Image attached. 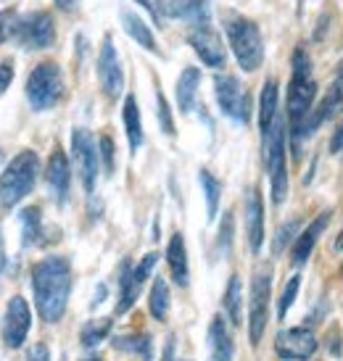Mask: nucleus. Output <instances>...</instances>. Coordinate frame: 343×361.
Returning <instances> with one entry per match:
<instances>
[{
  "mask_svg": "<svg viewBox=\"0 0 343 361\" xmlns=\"http://www.w3.org/2000/svg\"><path fill=\"white\" fill-rule=\"evenodd\" d=\"M143 285H138L135 274H132L130 264H121V277H119V303H116V311L124 314L132 303L138 301V293H140Z\"/></svg>",
  "mask_w": 343,
  "mask_h": 361,
  "instance_id": "26",
  "label": "nucleus"
},
{
  "mask_svg": "<svg viewBox=\"0 0 343 361\" xmlns=\"http://www.w3.org/2000/svg\"><path fill=\"white\" fill-rule=\"evenodd\" d=\"M11 80H13V66H11L8 61H3V63H0V95L8 90Z\"/></svg>",
  "mask_w": 343,
  "mask_h": 361,
  "instance_id": "40",
  "label": "nucleus"
},
{
  "mask_svg": "<svg viewBox=\"0 0 343 361\" xmlns=\"http://www.w3.org/2000/svg\"><path fill=\"white\" fill-rule=\"evenodd\" d=\"M296 230H299V219L285 221L283 227L277 230V235H275V253H283L285 248H288V243L293 240V235H296Z\"/></svg>",
  "mask_w": 343,
  "mask_h": 361,
  "instance_id": "34",
  "label": "nucleus"
},
{
  "mask_svg": "<svg viewBox=\"0 0 343 361\" xmlns=\"http://www.w3.org/2000/svg\"><path fill=\"white\" fill-rule=\"evenodd\" d=\"M246 235L253 253H259L264 243V203L259 188H248L246 192Z\"/></svg>",
  "mask_w": 343,
  "mask_h": 361,
  "instance_id": "16",
  "label": "nucleus"
},
{
  "mask_svg": "<svg viewBox=\"0 0 343 361\" xmlns=\"http://www.w3.org/2000/svg\"><path fill=\"white\" fill-rule=\"evenodd\" d=\"M32 324L30 306L21 295H13L6 309V319H3V343L8 348H19L21 343L27 341V332Z\"/></svg>",
  "mask_w": 343,
  "mask_h": 361,
  "instance_id": "13",
  "label": "nucleus"
},
{
  "mask_svg": "<svg viewBox=\"0 0 343 361\" xmlns=\"http://www.w3.org/2000/svg\"><path fill=\"white\" fill-rule=\"evenodd\" d=\"M277 114V82L267 80L262 87V101H259V127H262V140L270 135Z\"/></svg>",
  "mask_w": 343,
  "mask_h": 361,
  "instance_id": "21",
  "label": "nucleus"
},
{
  "mask_svg": "<svg viewBox=\"0 0 343 361\" xmlns=\"http://www.w3.org/2000/svg\"><path fill=\"white\" fill-rule=\"evenodd\" d=\"M45 177H48V185H51L53 195L59 198V203L66 201V192H69V180H71V171H69V161H66V153L59 151V148H56V151L51 153Z\"/></svg>",
  "mask_w": 343,
  "mask_h": 361,
  "instance_id": "18",
  "label": "nucleus"
},
{
  "mask_svg": "<svg viewBox=\"0 0 343 361\" xmlns=\"http://www.w3.org/2000/svg\"><path fill=\"white\" fill-rule=\"evenodd\" d=\"M27 361H51V353H48L45 345H35V348L30 351V359Z\"/></svg>",
  "mask_w": 343,
  "mask_h": 361,
  "instance_id": "42",
  "label": "nucleus"
},
{
  "mask_svg": "<svg viewBox=\"0 0 343 361\" xmlns=\"http://www.w3.org/2000/svg\"><path fill=\"white\" fill-rule=\"evenodd\" d=\"M198 82H201V71L195 66H188V69L180 74L177 80V103H180L182 114H191L193 103H195V92H198Z\"/></svg>",
  "mask_w": 343,
  "mask_h": 361,
  "instance_id": "22",
  "label": "nucleus"
},
{
  "mask_svg": "<svg viewBox=\"0 0 343 361\" xmlns=\"http://www.w3.org/2000/svg\"><path fill=\"white\" fill-rule=\"evenodd\" d=\"M330 219H333V211H323L317 219L306 227V230L296 238V243H293V248H291V259L296 267H301L303 261L312 256L314 251V245H317V240H320V235L325 232V227L330 224Z\"/></svg>",
  "mask_w": 343,
  "mask_h": 361,
  "instance_id": "17",
  "label": "nucleus"
},
{
  "mask_svg": "<svg viewBox=\"0 0 343 361\" xmlns=\"http://www.w3.org/2000/svg\"><path fill=\"white\" fill-rule=\"evenodd\" d=\"M64 95V74L56 63L45 61L32 69L27 80V98H30L35 111H48L61 101Z\"/></svg>",
  "mask_w": 343,
  "mask_h": 361,
  "instance_id": "5",
  "label": "nucleus"
},
{
  "mask_svg": "<svg viewBox=\"0 0 343 361\" xmlns=\"http://www.w3.org/2000/svg\"><path fill=\"white\" fill-rule=\"evenodd\" d=\"M156 103H159V124H162L164 135H174V121H172V111L164 92H156Z\"/></svg>",
  "mask_w": 343,
  "mask_h": 361,
  "instance_id": "35",
  "label": "nucleus"
},
{
  "mask_svg": "<svg viewBox=\"0 0 343 361\" xmlns=\"http://www.w3.org/2000/svg\"><path fill=\"white\" fill-rule=\"evenodd\" d=\"M172 356H174V338H169V341H167V351H164V361H172Z\"/></svg>",
  "mask_w": 343,
  "mask_h": 361,
  "instance_id": "46",
  "label": "nucleus"
},
{
  "mask_svg": "<svg viewBox=\"0 0 343 361\" xmlns=\"http://www.w3.org/2000/svg\"><path fill=\"white\" fill-rule=\"evenodd\" d=\"M156 261H159V253H145L140 264L132 269V274H135L138 285H143V282L151 277V271H153V267H156Z\"/></svg>",
  "mask_w": 343,
  "mask_h": 361,
  "instance_id": "36",
  "label": "nucleus"
},
{
  "mask_svg": "<svg viewBox=\"0 0 343 361\" xmlns=\"http://www.w3.org/2000/svg\"><path fill=\"white\" fill-rule=\"evenodd\" d=\"M325 345H327V351L333 353V356H341V332H338V327H333V330L327 332V338H325Z\"/></svg>",
  "mask_w": 343,
  "mask_h": 361,
  "instance_id": "39",
  "label": "nucleus"
},
{
  "mask_svg": "<svg viewBox=\"0 0 343 361\" xmlns=\"http://www.w3.org/2000/svg\"><path fill=\"white\" fill-rule=\"evenodd\" d=\"M11 19H13V11H0V42H3L6 32H8Z\"/></svg>",
  "mask_w": 343,
  "mask_h": 361,
  "instance_id": "43",
  "label": "nucleus"
},
{
  "mask_svg": "<svg viewBox=\"0 0 343 361\" xmlns=\"http://www.w3.org/2000/svg\"><path fill=\"white\" fill-rule=\"evenodd\" d=\"M198 180H201L203 195H206V216H209V219H217L219 195H222V182L217 180L212 171H206V169L198 171Z\"/></svg>",
  "mask_w": 343,
  "mask_h": 361,
  "instance_id": "29",
  "label": "nucleus"
},
{
  "mask_svg": "<svg viewBox=\"0 0 343 361\" xmlns=\"http://www.w3.org/2000/svg\"><path fill=\"white\" fill-rule=\"evenodd\" d=\"M335 248H338V251L343 248V232H341V238H338V243H335Z\"/></svg>",
  "mask_w": 343,
  "mask_h": 361,
  "instance_id": "48",
  "label": "nucleus"
},
{
  "mask_svg": "<svg viewBox=\"0 0 343 361\" xmlns=\"http://www.w3.org/2000/svg\"><path fill=\"white\" fill-rule=\"evenodd\" d=\"M121 24H124V32L130 35L132 40L138 42V45H143L145 51L156 53V40H153V32L148 30V24L138 16V13H132V11H121Z\"/></svg>",
  "mask_w": 343,
  "mask_h": 361,
  "instance_id": "23",
  "label": "nucleus"
},
{
  "mask_svg": "<svg viewBox=\"0 0 343 361\" xmlns=\"http://www.w3.org/2000/svg\"><path fill=\"white\" fill-rule=\"evenodd\" d=\"M21 243L24 245H32V243H37L40 238V209H24L21 211Z\"/></svg>",
  "mask_w": 343,
  "mask_h": 361,
  "instance_id": "31",
  "label": "nucleus"
},
{
  "mask_svg": "<svg viewBox=\"0 0 343 361\" xmlns=\"http://www.w3.org/2000/svg\"><path fill=\"white\" fill-rule=\"evenodd\" d=\"M114 345L116 348H121V351H132V353H140L145 361H151V338L148 335H140V338H116L114 341Z\"/></svg>",
  "mask_w": 343,
  "mask_h": 361,
  "instance_id": "32",
  "label": "nucleus"
},
{
  "mask_svg": "<svg viewBox=\"0 0 343 361\" xmlns=\"http://www.w3.org/2000/svg\"><path fill=\"white\" fill-rule=\"evenodd\" d=\"M6 269V248H3V238H0V274Z\"/></svg>",
  "mask_w": 343,
  "mask_h": 361,
  "instance_id": "47",
  "label": "nucleus"
},
{
  "mask_svg": "<svg viewBox=\"0 0 343 361\" xmlns=\"http://www.w3.org/2000/svg\"><path fill=\"white\" fill-rule=\"evenodd\" d=\"M343 151V119L341 124L335 127V135H333V140H330V153H341Z\"/></svg>",
  "mask_w": 343,
  "mask_h": 361,
  "instance_id": "41",
  "label": "nucleus"
},
{
  "mask_svg": "<svg viewBox=\"0 0 343 361\" xmlns=\"http://www.w3.org/2000/svg\"><path fill=\"white\" fill-rule=\"evenodd\" d=\"M299 288H301V277H299V274H293L291 280H288V285H285L283 295H280V303H277V317H280V319H285V314H288V309H291L293 303H296Z\"/></svg>",
  "mask_w": 343,
  "mask_h": 361,
  "instance_id": "33",
  "label": "nucleus"
},
{
  "mask_svg": "<svg viewBox=\"0 0 343 361\" xmlns=\"http://www.w3.org/2000/svg\"><path fill=\"white\" fill-rule=\"evenodd\" d=\"M159 16L182 19L191 27L209 24V0H156Z\"/></svg>",
  "mask_w": 343,
  "mask_h": 361,
  "instance_id": "15",
  "label": "nucleus"
},
{
  "mask_svg": "<svg viewBox=\"0 0 343 361\" xmlns=\"http://www.w3.org/2000/svg\"><path fill=\"white\" fill-rule=\"evenodd\" d=\"M285 121L275 119L270 135L264 137V161L270 169V182H272V201L283 203L288 192V171H285Z\"/></svg>",
  "mask_w": 343,
  "mask_h": 361,
  "instance_id": "7",
  "label": "nucleus"
},
{
  "mask_svg": "<svg viewBox=\"0 0 343 361\" xmlns=\"http://www.w3.org/2000/svg\"><path fill=\"white\" fill-rule=\"evenodd\" d=\"M341 77H343V61H341Z\"/></svg>",
  "mask_w": 343,
  "mask_h": 361,
  "instance_id": "50",
  "label": "nucleus"
},
{
  "mask_svg": "<svg viewBox=\"0 0 343 361\" xmlns=\"http://www.w3.org/2000/svg\"><path fill=\"white\" fill-rule=\"evenodd\" d=\"M138 3H140V6L148 11V13H151L153 19H162V16H159V8H156V3H153V0H138Z\"/></svg>",
  "mask_w": 343,
  "mask_h": 361,
  "instance_id": "44",
  "label": "nucleus"
},
{
  "mask_svg": "<svg viewBox=\"0 0 343 361\" xmlns=\"http://www.w3.org/2000/svg\"><path fill=\"white\" fill-rule=\"evenodd\" d=\"M275 351L285 361H309L317 351V338L306 327L280 330L275 338Z\"/></svg>",
  "mask_w": 343,
  "mask_h": 361,
  "instance_id": "10",
  "label": "nucleus"
},
{
  "mask_svg": "<svg viewBox=\"0 0 343 361\" xmlns=\"http://www.w3.org/2000/svg\"><path fill=\"white\" fill-rule=\"evenodd\" d=\"M109 332H112V319H92L88 322L85 327H82V345H98L101 341L109 338Z\"/></svg>",
  "mask_w": 343,
  "mask_h": 361,
  "instance_id": "30",
  "label": "nucleus"
},
{
  "mask_svg": "<svg viewBox=\"0 0 343 361\" xmlns=\"http://www.w3.org/2000/svg\"><path fill=\"white\" fill-rule=\"evenodd\" d=\"M188 42L193 45V51L198 53V59L212 66V69H222L224 61H227V53H224V45L219 40V35L212 24H201V27H191V35H188Z\"/></svg>",
  "mask_w": 343,
  "mask_h": 361,
  "instance_id": "12",
  "label": "nucleus"
},
{
  "mask_svg": "<svg viewBox=\"0 0 343 361\" xmlns=\"http://www.w3.org/2000/svg\"><path fill=\"white\" fill-rule=\"evenodd\" d=\"M98 80H101V87L106 95L116 98L124 87V71H121L119 56H116V48H114L112 37H106L101 45V56H98Z\"/></svg>",
  "mask_w": 343,
  "mask_h": 361,
  "instance_id": "14",
  "label": "nucleus"
},
{
  "mask_svg": "<svg viewBox=\"0 0 343 361\" xmlns=\"http://www.w3.org/2000/svg\"><path fill=\"white\" fill-rule=\"evenodd\" d=\"M85 361H101V359H98V356H92V359H85Z\"/></svg>",
  "mask_w": 343,
  "mask_h": 361,
  "instance_id": "49",
  "label": "nucleus"
},
{
  "mask_svg": "<svg viewBox=\"0 0 343 361\" xmlns=\"http://www.w3.org/2000/svg\"><path fill=\"white\" fill-rule=\"evenodd\" d=\"M341 101H343V90L341 85H333V90L325 95V101L320 103V109L312 111V116H309V124H306V135H314V130L323 124L325 119H330L335 111L341 109Z\"/></svg>",
  "mask_w": 343,
  "mask_h": 361,
  "instance_id": "24",
  "label": "nucleus"
},
{
  "mask_svg": "<svg viewBox=\"0 0 343 361\" xmlns=\"http://www.w3.org/2000/svg\"><path fill=\"white\" fill-rule=\"evenodd\" d=\"M56 6H59L61 11H74L80 6V0H56Z\"/></svg>",
  "mask_w": 343,
  "mask_h": 361,
  "instance_id": "45",
  "label": "nucleus"
},
{
  "mask_svg": "<svg viewBox=\"0 0 343 361\" xmlns=\"http://www.w3.org/2000/svg\"><path fill=\"white\" fill-rule=\"evenodd\" d=\"M224 32H227V40H230V48L241 63V69H259L264 61V42L259 27L241 13H224Z\"/></svg>",
  "mask_w": 343,
  "mask_h": 361,
  "instance_id": "3",
  "label": "nucleus"
},
{
  "mask_svg": "<svg viewBox=\"0 0 343 361\" xmlns=\"http://www.w3.org/2000/svg\"><path fill=\"white\" fill-rule=\"evenodd\" d=\"M270 293H272V267L262 264L251 280V301H248V338H251V345H259L264 330H267Z\"/></svg>",
  "mask_w": 343,
  "mask_h": 361,
  "instance_id": "6",
  "label": "nucleus"
},
{
  "mask_svg": "<svg viewBox=\"0 0 343 361\" xmlns=\"http://www.w3.org/2000/svg\"><path fill=\"white\" fill-rule=\"evenodd\" d=\"M214 92H217V103L222 109L224 116H230L238 124H248L251 119V98L248 90L241 82L230 77V74H217L214 77Z\"/></svg>",
  "mask_w": 343,
  "mask_h": 361,
  "instance_id": "8",
  "label": "nucleus"
},
{
  "mask_svg": "<svg viewBox=\"0 0 343 361\" xmlns=\"http://www.w3.org/2000/svg\"><path fill=\"white\" fill-rule=\"evenodd\" d=\"M40 171V159L35 151H21L16 159L11 161L6 171L0 174V206L11 209L19 201H24L32 192Z\"/></svg>",
  "mask_w": 343,
  "mask_h": 361,
  "instance_id": "4",
  "label": "nucleus"
},
{
  "mask_svg": "<svg viewBox=\"0 0 343 361\" xmlns=\"http://www.w3.org/2000/svg\"><path fill=\"white\" fill-rule=\"evenodd\" d=\"M124 127H127L130 148H132V153H135L143 145V121H140V109H138L135 95H127V98H124Z\"/></svg>",
  "mask_w": 343,
  "mask_h": 361,
  "instance_id": "25",
  "label": "nucleus"
},
{
  "mask_svg": "<svg viewBox=\"0 0 343 361\" xmlns=\"http://www.w3.org/2000/svg\"><path fill=\"white\" fill-rule=\"evenodd\" d=\"M167 261H169L172 269V280L177 282L180 288L188 285V251H185V240H182L180 232H174L169 240V248H167Z\"/></svg>",
  "mask_w": 343,
  "mask_h": 361,
  "instance_id": "20",
  "label": "nucleus"
},
{
  "mask_svg": "<svg viewBox=\"0 0 343 361\" xmlns=\"http://www.w3.org/2000/svg\"><path fill=\"white\" fill-rule=\"evenodd\" d=\"M317 95V82L312 80V59L303 48L293 51V77L288 87V124H291L293 159H301V140L306 135V124L312 116V103Z\"/></svg>",
  "mask_w": 343,
  "mask_h": 361,
  "instance_id": "2",
  "label": "nucleus"
},
{
  "mask_svg": "<svg viewBox=\"0 0 343 361\" xmlns=\"http://www.w3.org/2000/svg\"><path fill=\"white\" fill-rule=\"evenodd\" d=\"M35 303L45 322H59L71 293V264L64 256H48L32 267Z\"/></svg>",
  "mask_w": 343,
  "mask_h": 361,
  "instance_id": "1",
  "label": "nucleus"
},
{
  "mask_svg": "<svg viewBox=\"0 0 343 361\" xmlns=\"http://www.w3.org/2000/svg\"><path fill=\"white\" fill-rule=\"evenodd\" d=\"M98 145L92 140V135L88 130H74L71 132V156L80 171V180L85 185V190H95V180H98Z\"/></svg>",
  "mask_w": 343,
  "mask_h": 361,
  "instance_id": "9",
  "label": "nucleus"
},
{
  "mask_svg": "<svg viewBox=\"0 0 343 361\" xmlns=\"http://www.w3.org/2000/svg\"><path fill=\"white\" fill-rule=\"evenodd\" d=\"M148 309H151L153 319L164 322L169 314V285L164 277H156L151 285V298H148Z\"/></svg>",
  "mask_w": 343,
  "mask_h": 361,
  "instance_id": "28",
  "label": "nucleus"
},
{
  "mask_svg": "<svg viewBox=\"0 0 343 361\" xmlns=\"http://www.w3.org/2000/svg\"><path fill=\"white\" fill-rule=\"evenodd\" d=\"M232 245V214L227 211L222 219V227H219V251L227 253Z\"/></svg>",
  "mask_w": 343,
  "mask_h": 361,
  "instance_id": "38",
  "label": "nucleus"
},
{
  "mask_svg": "<svg viewBox=\"0 0 343 361\" xmlns=\"http://www.w3.org/2000/svg\"><path fill=\"white\" fill-rule=\"evenodd\" d=\"M16 35H19V42L24 48H32V51H42V48H51L53 40H56V24H53V16L48 11H37L32 13L27 21L16 24Z\"/></svg>",
  "mask_w": 343,
  "mask_h": 361,
  "instance_id": "11",
  "label": "nucleus"
},
{
  "mask_svg": "<svg viewBox=\"0 0 343 361\" xmlns=\"http://www.w3.org/2000/svg\"><path fill=\"white\" fill-rule=\"evenodd\" d=\"M98 148H101L103 169H106V174H114V140L109 137V135H103L101 140H98Z\"/></svg>",
  "mask_w": 343,
  "mask_h": 361,
  "instance_id": "37",
  "label": "nucleus"
},
{
  "mask_svg": "<svg viewBox=\"0 0 343 361\" xmlns=\"http://www.w3.org/2000/svg\"><path fill=\"white\" fill-rule=\"evenodd\" d=\"M209 361H232V338L222 317H214L209 324Z\"/></svg>",
  "mask_w": 343,
  "mask_h": 361,
  "instance_id": "19",
  "label": "nucleus"
},
{
  "mask_svg": "<svg viewBox=\"0 0 343 361\" xmlns=\"http://www.w3.org/2000/svg\"><path fill=\"white\" fill-rule=\"evenodd\" d=\"M224 311L230 317L232 324H241L243 319V285L241 277L232 274L230 282H227V290H224Z\"/></svg>",
  "mask_w": 343,
  "mask_h": 361,
  "instance_id": "27",
  "label": "nucleus"
}]
</instances>
